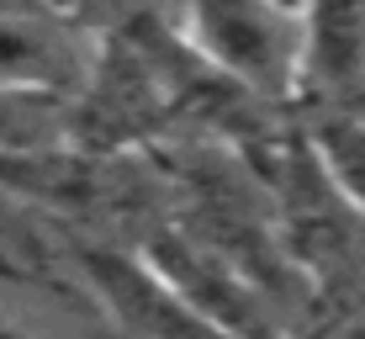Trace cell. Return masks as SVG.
Returning <instances> with one entry per match:
<instances>
[{
  "instance_id": "cell-1",
  "label": "cell",
  "mask_w": 365,
  "mask_h": 339,
  "mask_svg": "<svg viewBox=\"0 0 365 339\" xmlns=\"http://www.w3.org/2000/svg\"><path fill=\"white\" fill-rule=\"evenodd\" d=\"M175 32L259 106L297 111L302 0H175Z\"/></svg>"
},
{
  "instance_id": "cell-2",
  "label": "cell",
  "mask_w": 365,
  "mask_h": 339,
  "mask_svg": "<svg viewBox=\"0 0 365 339\" xmlns=\"http://www.w3.org/2000/svg\"><path fill=\"white\" fill-rule=\"evenodd\" d=\"M101 32L58 0H0V85L74 101L91 80Z\"/></svg>"
},
{
  "instance_id": "cell-3",
  "label": "cell",
  "mask_w": 365,
  "mask_h": 339,
  "mask_svg": "<svg viewBox=\"0 0 365 339\" xmlns=\"http://www.w3.org/2000/svg\"><path fill=\"white\" fill-rule=\"evenodd\" d=\"M365 101V0H302L297 111Z\"/></svg>"
},
{
  "instance_id": "cell-4",
  "label": "cell",
  "mask_w": 365,
  "mask_h": 339,
  "mask_svg": "<svg viewBox=\"0 0 365 339\" xmlns=\"http://www.w3.org/2000/svg\"><path fill=\"white\" fill-rule=\"evenodd\" d=\"M297 128H302V138H307L318 170L339 186V196L365 212V111L360 106L302 111Z\"/></svg>"
},
{
  "instance_id": "cell-5",
  "label": "cell",
  "mask_w": 365,
  "mask_h": 339,
  "mask_svg": "<svg viewBox=\"0 0 365 339\" xmlns=\"http://www.w3.org/2000/svg\"><path fill=\"white\" fill-rule=\"evenodd\" d=\"M58 143H74L64 96L0 85V154H37Z\"/></svg>"
},
{
  "instance_id": "cell-6",
  "label": "cell",
  "mask_w": 365,
  "mask_h": 339,
  "mask_svg": "<svg viewBox=\"0 0 365 339\" xmlns=\"http://www.w3.org/2000/svg\"><path fill=\"white\" fill-rule=\"evenodd\" d=\"M0 339H64V329H58V318L48 308L0 286Z\"/></svg>"
},
{
  "instance_id": "cell-7",
  "label": "cell",
  "mask_w": 365,
  "mask_h": 339,
  "mask_svg": "<svg viewBox=\"0 0 365 339\" xmlns=\"http://www.w3.org/2000/svg\"><path fill=\"white\" fill-rule=\"evenodd\" d=\"M360 111H365V101H360Z\"/></svg>"
}]
</instances>
